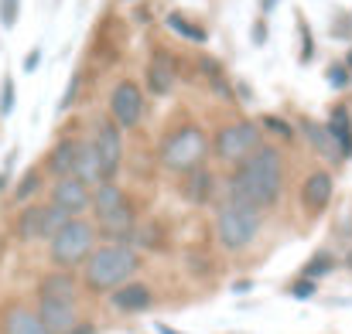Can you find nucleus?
Instances as JSON below:
<instances>
[{
  "mask_svg": "<svg viewBox=\"0 0 352 334\" xmlns=\"http://www.w3.org/2000/svg\"><path fill=\"white\" fill-rule=\"evenodd\" d=\"M349 72H352V51H349Z\"/></svg>",
  "mask_w": 352,
  "mask_h": 334,
  "instance_id": "35",
  "label": "nucleus"
},
{
  "mask_svg": "<svg viewBox=\"0 0 352 334\" xmlns=\"http://www.w3.org/2000/svg\"><path fill=\"white\" fill-rule=\"evenodd\" d=\"M168 27L178 31V34H185V38H192V41H206V31L195 27V24H188L182 14H171V17H168Z\"/></svg>",
  "mask_w": 352,
  "mask_h": 334,
  "instance_id": "23",
  "label": "nucleus"
},
{
  "mask_svg": "<svg viewBox=\"0 0 352 334\" xmlns=\"http://www.w3.org/2000/svg\"><path fill=\"white\" fill-rule=\"evenodd\" d=\"M76 93H79V75L69 82V89H65V99H62V110H69V106L76 103Z\"/></svg>",
  "mask_w": 352,
  "mask_h": 334,
  "instance_id": "30",
  "label": "nucleus"
},
{
  "mask_svg": "<svg viewBox=\"0 0 352 334\" xmlns=\"http://www.w3.org/2000/svg\"><path fill=\"white\" fill-rule=\"evenodd\" d=\"M260 225H263V212L250 202H239L230 198L219 205V215H216V235L219 242L230 249V252H243L256 242L260 235Z\"/></svg>",
  "mask_w": 352,
  "mask_h": 334,
  "instance_id": "3",
  "label": "nucleus"
},
{
  "mask_svg": "<svg viewBox=\"0 0 352 334\" xmlns=\"http://www.w3.org/2000/svg\"><path fill=\"white\" fill-rule=\"evenodd\" d=\"M69 334H96V328H93V324H82V321H79V324H76V328H72Z\"/></svg>",
  "mask_w": 352,
  "mask_h": 334,
  "instance_id": "31",
  "label": "nucleus"
},
{
  "mask_svg": "<svg viewBox=\"0 0 352 334\" xmlns=\"http://www.w3.org/2000/svg\"><path fill=\"white\" fill-rule=\"evenodd\" d=\"M38 297H52V300H76V276H72V273H65V270L48 273V276L38 283Z\"/></svg>",
  "mask_w": 352,
  "mask_h": 334,
  "instance_id": "15",
  "label": "nucleus"
},
{
  "mask_svg": "<svg viewBox=\"0 0 352 334\" xmlns=\"http://www.w3.org/2000/svg\"><path fill=\"white\" fill-rule=\"evenodd\" d=\"M212 191H216V178H212V171L195 167V171L188 174V181H185V198L195 202V205H206V202L212 198Z\"/></svg>",
  "mask_w": 352,
  "mask_h": 334,
  "instance_id": "19",
  "label": "nucleus"
},
{
  "mask_svg": "<svg viewBox=\"0 0 352 334\" xmlns=\"http://www.w3.org/2000/svg\"><path fill=\"white\" fill-rule=\"evenodd\" d=\"M332 270V256L329 252H318V256H311V263L305 266V280H318V276H325Z\"/></svg>",
  "mask_w": 352,
  "mask_h": 334,
  "instance_id": "24",
  "label": "nucleus"
},
{
  "mask_svg": "<svg viewBox=\"0 0 352 334\" xmlns=\"http://www.w3.org/2000/svg\"><path fill=\"white\" fill-rule=\"evenodd\" d=\"M76 154H79V140H62V143H55V150H52V157H48V171H52L55 178H72V171H76Z\"/></svg>",
  "mask_w": 352,
  "mask_h": 334,
  "instance_id": "18",
  "label": "nucleus"
},
{
  "mask_svg": "<svg viewBox=\"0 0 352 334\" xmlns=\"http://www.w3.org/2000/svg\"><path fill=\"white\" fill-rule=\"evenodd\" d=\"M263 126L274 130V133H280V136H291V133H294V130H291L284 119H277V116H263Z\"/></svg>",
  "mask_w": 352,
  "mask_h": 334,
  "instance_id": "28",
  "label": "nucleus"
},
{
  "mask_svg": "<svg viewBox=\"0 0 352 334\" xmlns=\"http://www.w3.org/2000/svg\"><path fill=\"white\" fill-rule=\"evenodd\" d=\"M329 202H332V174H329V171L308 174L305 184H301V205H305L308 212H322Z\"/></svg>",
  "mask_w": 352,
  "mask_h": 334,
  "instance_id": "12",
  "label": "nucleus"
},
{
  "mask_svg": "<svg viewBox=\"0 0 352 334\" xmlns=\"http://www.w3.org/2000/svg\"><path fill=\"white\" fill-rule=\"evenodd\" d=\"M209 157V136L199 126H182L161 143V164L175 174H192Z\"/></svg>",
  "mask_w": 352,
  "mask_h": 334,
  "instance_id": "5",
  "label": "nucleus"
},
{
  "mask_svg": "<svg viewBox=\"0 0 352 334\" xmlns=\"http://www.w3.org/2000/svg\"><path fill=\"white\" fill-rule=\"evenodd\" d=\"M10 110H14V82L7 79V82H3V103H0V112L7 116Z\"/></svg>",
  "mask_w": 352,
  "mask_h": 334,
  "instance_id": "29",
  "label": "nucleus"
},
{
  "mask_svg": "<svg viewBox=\"0 0 352 334\" xmlns=\"http://www.w3.org/2000/svg\"><path fill=\"white\" fill-rule=\"evenodd\" d=\"M154 304V297H151V290L144 287V283H123L113 290V307L123 311V314H140V311H147Z\"/></svg>",
  "mask_w": 352,
  "mask_h": 334,
  "instance_id": "14",
  "label": "nucleus"
},
{
  "mask_svg": "<svg viewBox=\"0 0 352 334\" xmlns=\"http://www.w3.org/2000/svg\"><path fill=\"white\" fill-rule=\"evenodd\" d=\"M0 334H48V331H45V324L38 321L34 311L14 304V307H7L3 318H0Z\"/></svg>",
  "mask_w": 352,
  "mask_h": 334,
  "instance_id": "13",
  "label": "nucleus"
},
{
  "mask_svg": "<svg viewBox=\"0 0 352 334\" xmlns=\"http://www.w3.org/2000/svg\"><path fill=\"white\" fill-rule=\"evenodd\" d=\"M305 133H308L311 147H315V150H318L325 160H332V164H336V160H342V154H339V147H336V140L329 136V130H325V126H315V123H308V126H305Z\"/></svg>",
  "mask_w": 352,
  "mask_h": 334,
  "instance_id": "21",
  "label": "nucleus"
},
{
  "mask_svg": "<svg viewBox=\"0 0 352 334\" xmlns=\"http://www.w3.org/2000/svg\"><path fill=\"white\" fill-rule=\"evenodd\" d=\"M82 280H86V290L93 294H113L117 287L130 283V276L137 273V252L126 249V246H100L89 252V259L82 263Z\"/></svg>",
  "mask_w": 352,
  "mask_h": 334,
  "instance_id": "2",
  "label": "nucleus"
},
{
  "mask_svg": "<svg viewBox=\"0 0 352 334\" xmlns=\"http://www.w3.org/2000/svg\"><path fill=\"white\" fill-rule=\"evenodd\" d=\"M3 184H7V178H3V174H0V188H3Z\"/></svg>",
  "mask_w": 352,
  "mask_h": 334,
  "instance_id": "34",
  "label": "nucleus"
},
{
  "mask_svg": "<svg viewBox=\"0 0 352 334\" xmlns=\"http://www.w3.org/2000/svg\"><path fill=\"white\" fill-rule=\"evenodd\" d=\"M256 147H260V130H256V123H246V119L223 126V130L216 133V140H212L216 157L226 160V164H239V160H243L246 154H253Z\"/></svg>",
  "mask_w": 352,
  "mask_h": 334,
  "instance_id": "6",
  "label": "nucleus"
},
{
  "mask_svg": "<svg viewBox=\"0 0 352 334\" xmlns=\"http://www.w3.org/2000/svg\"><path fill=\"white\" fill-rule=\"evenodd\" d=\"M52 205H55L62 215L79 219V215L89 208V188H86L82 181H76V178H58V184H55V191H52Z\"/></svg>",
  "mask_w": 352,
  "mask_h": 334,
  "instance_id": "10",
  "label": "nucleus"
},
{
  "mask_svg": "<svg viewBox=\"0 0 352 334\" xmlns=\"http://www.w3.org/2000/svg\"><path fill=\"white\" fill-rule=\"evenodd\" d=\"M96 249V228L86 222V219H69L55 235H52V263L58 270H72V266H82L89 259V252Z\"/></svg>",
  "mask_w": 352,
  "mask_h": 334,
  "instance_id": "4",
  "label": "nucleus"
},
{
  "mask_svg": "<svg viewBox=\"0 0 352 334\" xmlns=\"http://www.w3.org/2000/svg\"><path fill=\"white\" fill-rule=\"evenodd\" d=\"M325 130H329V136L336 140V147H339L342 157L352 154V119H349V112H346V106H336V110H332Z\"/></svg>",
  "mask_w": 352,
  "mask_h": 334,
  "instance_id": "17",
  "label": "nucleus"
},
{
  "mask_svg": "<svg viewBox=\"0 0 352 334\" xmlns=\"http://www.w3.org/2000/svg\"><path fill=\"white\" fill-rule=\"evenodd\" d=\"M38 321L45 324L48 334H69L79 324V311L76 300H52V297H38Z\"/></svg>",
  "mask_w": 352,
  "mask_h": 334,
  "instance_id": "9",
  "label": "nucleus"
},
{
  "mask_svg": "<svg viewBox=\"0 0 352 334\" xmlns=\"http://www.w3.org/2000/svg\"><path fill=\"white\" fill-rule=\"evenodd\" d=\"M34 65H38V51H31V55H28V62H24V69H28V72H31V69H34Z\"/></svg>",
  "mask_w": 352,
  "mask_h": 334,
  "instance_id": "32",
  "label": "nucleus"
},
{
  "mask_svg": "<svg viewBox=\"0 0 352 334\" xmlns=\"http://www.w3.org/2000/svg\"><path fill=\"white\" fill-rule=\"evenodd\" d=\"M17 7H21V0H0V21H3V27H14L17 24Z\"/></svg>",
  "mask_w": 352,
  "mask_h": 334,
  "instance_id": "26",
  "label": "nucleus"
},
{
  "mask_svg": "<svg viewBox=\"0 0 352 334\" xmlns=\"http://www.w3.org/2000/svg\"><path fill=\"white\" fill-rule=\"evenodd\" d=\"M38 188H41V171H38V167H31V171L21 178V184H17V191H14V202H28Z\"/></svg>",
  "mask_w": 352,
  "mask_h": 334,
  "instance_id": "22",
  "label": "nucleus"
},
{
  "mask_svg": "<svg viewBox=\"0 0 352 334\" xmlns=\"http://www.w3.org/2000/svg\"><path fill=\"white\" fill-rule=\"evenodd\" d=\"M89 147H93V154H96V160H100L103 178L110 181V178L117 174L120 160H123V136H120L117 123H113V119H100L96 130H93Z\"/></svg>",
  "mask_w": 352,
  "mask_h": 334,
  "instance_id": "7",
  "label": "nucleus"
},
{
  "mask_svg": "<svg viewBox=\"0 0 352 334\" xmlns=\"http://www.w3.org/2000/svg\"><path fill=\"white\" fill-rule=\"evenodd\" d=\"M284 191V160L274 147H256L236 164L230 178V198L250 202L260 212L270 208Z\"/></svg>",
  "mask_w": 352,
  "mask_h": 334,
  "instance_id": "1",
  "label": "nucleus"
},
{
  "mask_svg": "<svg viewBox=\"0 0 352 334\" xmlns=\"http://www.w3.org/2000/svg\"><path fill=\"white\" fill-rule=\"evenodd\" d=\"M315 290H318V283H315V280H298V283H291V287H287V294H291L294 300H308V297H315Z\"/></svg>",
  "mask_w": 352,
  "mask_h": 334,
  "instance_id": "25",
  "label": "nucleus"
},
{
  "mask_svg": "<svg viewBox=\"0 0 352 334\" xmlns=\"http://www.w3.org/2000/svg\"><path fill=\"white\" fill-rule=\"evenodd\" d=\"M329 82H332L336 89L349 86V72H346V65H332V72H329Z\"/></svg>",
  "mask_w": 352,
  "mask_h": 334,
  "instance_id": "27",
  "label": "nucleus"
},
{
  "mask_svg": "<svg viewBox=\"0 0 352 334\" xmlns=\"http://www.w3.org/2000/svg\"><path fill=\"white\" fill-rule=\"evenodd\" d=\"M72 178H76V181H82L86 188H89V184L96 188V184H103V181H107V178H103V171H100V160H96V154H93V147H89V143H79Z\"/></svg>",
  "mask_w": 352,
  "mask_h": 334,
  "instance_id": "16",
  "label": "nucleus"
},
{
  "mask_svg": "<svg viewBox=\"0 0 352 334\" xmlns=\"http://www.w3.org/2000/svg\"><path fill=\"white\" fill-rule=\"evenodd\" d=\"M175 79H178V62L171 51H154L151 62H147V89L154 96H168L175 89Z\"/></svg>",
  "mask_w": 352,
  "mask_h": 334,
  "instance_id": "11",
  "label": "nucleus"
},
{
  "mask_svg": "<svg viewBox=\"0 0 352 334\" xmlns=\"http://www.w3.org/2000/svg\"><path fill=\"white\" fill-rule=\"evenodd\" d=\"M161 334H178V331H171V328H161Z\"/></svg>",
  "mask_w": 352,
  "mask_h": 334,
  "instance_id": "33",
  "label": "nucleus"
},
{
  "mask_svg": "<svg viewBox=\"0 0 352 334\" xmlns=\"http://www.w3.org/2000/svg\"><path fill=\"white\" fill-rule=\"evenodd\" d=\"M41 228H45V205H31V208L21 212V219H17V235H21L24 242L41 239Z\"/></svg>",
  "mask_w": 352,
  "mask_h": 334,
  "instance_id": "20",
  "label": "nucleus"
},
{
  "mask_svg": "<svg viewBox=\"0 0 352 334\" xmlns=\"http://www.w3.org/2000/svg\"><path fill=\"white\" fill-rule=\"evenodd\" d=\"M110 112H113L117 130H123V126H126V130L137 126L140 116H144V93H140L130 79L117 82V89H113V96H110Z\"/></svg>",
  "mask_w": 352,
  "mask_h": 334,
  "instance_id": "8",
  "label": "nucleus"
}]
</instances>
